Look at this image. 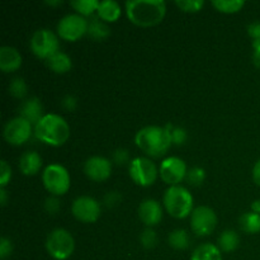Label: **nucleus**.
Instances as JSON below:
<instances>
[{"label": "nucleus", "mask_w": 260, "mask_h": 260, "mask_svg": "<svg viewBox=\"0 0 260 260\" xmlns=\"http://www.w3.org/2000/svg\"><path fill=\"white\" fill-rule=\"evenodd\" d=\"M126 13L135 25L154 27L165 18L167 3L162 0H129L126 3Z\"/></svg>", "instance_id": "1"}, {"label": "nucleus", "mask_w": 260, "mask_h": 260, "mask_svg": "<svg viewBox=\"0 0 260 260\" xmlns=\"http://www.w3.org/2000/svg\"><path fill=\"white\" fill-rule=\"evenodd\" d=\"M135 142L137 147L150 157L164 156L173 145L169 126L144 127L136 134Z\"/></svg>", "instance_id": "2"}, {"label": "nucleus", "mask_w": 260, "mask_h": 260, "mask_svg": "<svg viewBox=\"0 0 260 260\" xmlns=\"http://www.w3.org/2000/svg\"><path fill=\"white\" fill-rule=\"evenodd\" d=\"M35 135L43 144L58 147L62 146L70 137V126L58 114H45L35 126Z\"/></svg>", "instance_id": "3"}, {"label": "nucleus", "mask_w": 260, "mask_h": 260, "mask_svg": "<svg viewBox=\"0 0 260 260\" xmlns=\"http://www.w3.org/2000/svg\"><path fill=\"white\" fill-rule=\"evenodd\" d=\"M194 200L187 188L182 185L169 187L164 194V207L172 217L183 220L192 215Z\"/></svg>", "instance_id": "4"}, {"label": "nucleus", "mask_w": 260, "mask_h": 260, "mask_svg": "<svg viewBox=\"0 0 260 260\" xmlns=\"http://www.w3.org/2000/svg\"><path fill=\"white\" fill-rule=\"evenodd\" d=\"M46 250L55 260H66L75 250V240L65 229H55L48 234Z\"/></svg>", "instance_id": "5"}, {"label": "nucleus", "mask_w": 260, "mask_h": 260, "mask_svg": "<svg viewBox=\"0 0 260 260\" xmlns=\"http://www.w3.org/2000/svg\"><path fill=\"white\" fill-rule=\"evenodd\" d=\"M42 182L46 189L55 197L66 194L71 184L70 174L60 164L47 165L42 173Z\"/></svg>", "instance_id": "6"}, {"label": "nucleus", "mask_w": 260, "mask_h": 260, "mask_svg": "<svg viewBox=\"0 0 260 260\" xmlns=\"http://www.w3.org/2000/svg\"><path fill=\"white\" fill-rule=\"evenodd\" d=\"M128 173L131 179L140 187L152 185L156 182L157 174H159L155 162H152V160H150L149 157L144 156L135 157L129 161Z\"/></svg>", "instance_id": "7"}, {"label": "nucleus", "mask_w": 260, "mask_h": 260, "mask_svg": "<svg viewBox=\"0 0 260 260\" xmlns=\"http://www.w3.org/2000/svg\"><path fill=\"white\" fill-rule=\"evenodd\" d=\"M58 47H60V42H58L57 36L52 30L42 28L33 33L32 40H30V50L38 58L48 60L51 56L58 52Z\"/></svg>", "instance_id": "8"}, {"label": "nucleus", "mask_w": 260, "mask_h": 260, "mask_svg": "<svg viewBox=\"0 0 260 260\" xmlns=\"http://www.w3.org/2000/svg\"><path fill=\"white\" fill-rule=\"evenodd\" d=\"M89 22L80 14H68L61 18L57 24V33L63 41L76 42L88 33Z\"/></svg>", "instance_id": "9"}, {"label": "nucleus", "mask_w": 260, "mask_h": 260, "mask_svg": "<svg viewBox=\"0 0 260 260\" xmlns=\"http://www.w3.org/2000/svg\"><path fill=\"white\" fill-rule=\"evenodd\" d=\"M217 221V215L212 208L200 206L196 207L190 215V228L196 235L208 236L215 231Z\"/></svg>", "instance_id": "10"}, {"label": "nucleus", "mask_w": 260, "mask_h": 260, "mask_svg": "<svg viewBox=\"0 0 260 260\" xmlns=\"http://www.w3.org/2000/svg\"><path fill=\"white\" fill-rule=\"evenodd\" d=\"M71 212L74 217L84 223H93L101 217V205L96 200L89 196H81L73 202Z\"/></svg>", "instance_id": "11"}, {"label": "nucleus", "mask_w": 260, "mask_h": 260, "mask_svg": "<svg viewBox=\"0 0 260 260\" xmlns=\"http://www.w3.org/2000/svg\"><path fill=\"white\" fill-rule=\"evenodd\" d=\"M187 165L184 160L177 156H170L162 160L159 168L160 178L164 183L170 187L178 185L185 177H187Z\"/></svg>", "instance_id": "12"}, {"label": "nucleus", "mask_w": 260, "mask_h": 260, "mask_svg": "<svg viewBox=\"0 0 260 260\" xmlns=\"http://www.w3.org/2000/svg\"><path fill=\"white\" fill-rule=\"evenodd\" d=\"M32 136V123L23 117H15L10 119L4 127V139L13 146H20L25 144Z\"/></svg>", "instance_id": "13"}, {"label": "nucleus", "mask_w": 260, "mask_h": 260, "mask_svg": "<svg viewBox=\"0 0 260 260\" xmlns=\"http://www.w3.org/2000/svg\"><path fill=\"white\" fill-rule=\"evenodd\" d=\"M84 173L93 182H104L112 174V162L104 156H91L84 164Z\"/></svg>", "instance_id": "14"}, {"label": "nucleus", "mask_w": 260, "mask_h": 260, "mask_svg": "<svg viewBox=\"0 0 260 260\" xmlns=\"http://www.w3.org/2000/svg\"><path fill=\"white\" fill-rule=\"evenodd\" d=\"M139 217L149 228L159 225L162 220V207L157 201L147 198L139 206Z\"/></svg>", "instance_id": "15"}, {"label": "nucleus", "mask_w": 260, "mask_h": 260, "mask_svg": "<svg viewBox=\"0 0 260 260\" xmlns=\"http://www.w3.org/2000/svg\"><path fill=\"white\" fill-rule=\"evenodd\" d=\"M22 66V56L19 51L10 46L0 48V69L3 73H14Z\"/></svg>", "instance_id": "16"}, {"label": "nucleus", "mask_w": 260, "mask_h": 260, "mask_svg": "<svg viewBox=\"0 0 260 260\" xmlns=\"http://www.w3.org/2000/svg\"><path fill=\"white\" fill-rule=\"evenodd\" d=\"M43 107L38 98H29L20 107V117L27 119L29 123L37 124L45 114H42Z\"/></svg>", "instance_id": "17"}, {"label": "nucleus", "mask_w": 260, "mask_h": 260, "mask_svg": "<svg viewBox=\"0 0 260 260\" xmlns=\"http://www.w3.org/2000/svg\"><path fill=\"white\" fill-rule=\"evenodd\" d=\"M42 168V157L36 151H27L20 156L19 169L27 177L36 175Z\"/></svg>", "instance_id": "18"}, {"label": "nucleus", "mask_w": 260, "mask_h": 260, "mask_svg": "<svg viewBox=\"0 0 260 260\" xmlns=\"http://www.w3.org/2000/svg\"><path fill=\"white\" fill-rule=\"evenodd\" d=\"M96 14H98V18H101L103 22L113 23L119 19L122 14V9L118 3L114 2V0H106V2L99 3Z\"/></svg>", "instance_id": "19"}, {"label": "nucleus", "mask_w": 260, "mask_h": 260, "mask_svg": "<svg viewBox=\"0 0 260 260\" xmlns=\"http://www.w3.org/2000/svg\"><path fill=\"white\" fill-rule=\"evenodd\" d=\"M190 260H222V251L218 246L206 243L194 249Z\"/></svg>", "instance_id": "20"}, {"label": "nucleus", "mask_w": 260, "mask_h": 260, "mask_svg": "<svg viewBox=\"0 0 260 260\" xmlns=\"http://www.w3.org/2000/svg\"><path fill=\"white\" fill-rule=\"evenodd\" d=\"M46 63L56 74H66L73 68L70 56L66 55L65 52H61V51H58L57 53L51 56L48 60H46Z\"/></svg>", "instance_id": "21"}, {"label": "nucleus", "mask_w": 260, "mask_h": 260, "mask_svg": "<svg viewBox=\"0 0 260 260\" xmlns=\"http://www.w3.org/2000/svg\"><path fill=\"white\" fill-rule=\"evenodd\" d=\"M239 226L241 231L246 234H258L260 233V213L258 212H246L239 218Z\"/></svg>", "instance_id": "22"}, {"label": "nucleus", "mask_w": 260, "mask_h": 260, "mask_svg": "<svg viewBox=\"0 0 260 260\" xmlns=\"http://www.w3.org/2000/svg\"><path fill=\"white\" fill-rule=\"evenodd\" d=\"M109 28L106 24V22L96 17H93V19L89 22V28H88V35L89 37L93 38L94 41H103L106 40L109 36Z\"/></svg>", "instance_id": "23"}, {"label": "nucleus", "mask_w": 260, "mask_h": 260, "mask_svg": "<svg viewBox=\"0 0 260 260\" xmlns=\"http://www.w3.org/2000/svg\"><path fill=\"white\" fill-rule=\"evenodd\" d=\"M240 244L239 235L234 230H225L218 236V249L225 253H230L238 249Z\"/></svg>", "instance_id": "24"}, {"label": "nucleus", "mask_w": 260, "mask_h": 260, "mask_svg": "<svg viewBox=\"0 0 260 260\" xmlns=\"http://www.w3.org/2000/svg\"><path fill=\"white\" fill-rule=\"evenodd\" d=\"M169 245L175 250H185L189 246V235L183 229H177L169 234Z\"/></svg>", "instance_id": "25"}, {"label": "nucleus", "mask_w": 260, "mask_h": 260, "mask_svg": "<svg viewBox=\"0 0 260 260\" xmlns=\"http://www.w3.org/2000/svg\"><path fill=\"white\" fill-rule=\"evenodd\" d=\"M99 3L101 2L98 0H76V2H71L70 5L78 12V14L89 17L98 10Z\"/></svg>", "instance_id": "26"}, {"label": "nucleus", "mask_w": 260, "mask_h": 260, "mask_svg": "<svg viewBox=\"0 0 260 260\" xmlns=\"http://www.w3.org/2000/svg\"><path fill=\"white\" fill-rule=\"evenodd\" d=\"M244 5L245 3L243 0H216V2H212L213 8H216L220 13H226V14L240 12Z\"/></svg>", "instance_id": "27"}, {"label": "nucleus", "mask_w": 260, "mask_h": 260, "mask_svg": "<svg viewBox=\"0 0 260 260\" xmlns=\"http://www.w3.org/2000/svg\"><path fill=\"white\" fill-rule=\"evenodd\" d=\"M27 84L23 80L22 78H15L10 81L9 84V93L12 94L14 98L17 99H23L27 94Z\"/></svg>", "instance_id": "28"}, {"label": "nucleus", "mask_w": 260, "mask_h": 260, "mask_svg": "<svg viewBox=\"0 0 260 260\" xmlns=\"http://www.w3.org/2000/svg\"><path fill=\"white\" fill-rule=\"evenodd\" d=\"M185 178H187V182L189 183L190 185H193V187H198V185H201L203 182H205L206 172L205 169H202V168L194 167L190 170H188L187 177Z\"/></svg>", "instance_id": "29"}, {"label": "nucleus", "mask_w": 260, "mask_h": 260, "mask_svg": "<svg viewBox=\"0 0 260 260\" xmlns=\"http://www.w3.org/2000/svg\"><path fill=\"white\" fill-rule=\"evenodd\" d=\"M175 4L179 7L180 10L185 13H198L205 5L203 0H178Z\"/></svg>", "instance_id": "30"}, {"label": "nucleus", "mask_w": 260, "mask_h": 260, "mask_svg": "<svg viewBox=\"0 0 260 260\" xmlns=\"http://www.w3.org/2000/svg\"><path fill=\"white\" fill-rule=\"evenodd\" d=\"M140 241L141 245L146 249H152L156 246L157 244V235L152 229H146L144 233L140 236Z\"/></svg>", "instance_id": "31"}, {"label": "nucleus", "mask_w": 260, "mask_h": 260, "mask_svg": "<svg viewBox=\"0 0 260 260\" xmlns=\"http://www.w3.org/2000/svg\"><path fill=\"white\" fill-rule=\"evenodd\" d=\"M170 128V135H172V141L173 144L177 145V146H180V145H184L187 142V132H185L184 128H180V127H172L169 126Z\"/></svg>", "instance_id": "32"}, {"label": "nucleus", "mask_w": 260, "mask_h": 260, "mask_svg": "<svg viewBox=\"0 0 260 260\" xmlns=\"http://www.w3.org/2000/svg\"><path fill=\"white\" fill-rule=\"evenodd\" d=\"M10 178H12V168L5 160H2V164H0V188L7 187L8 183L10 182Z\"/></svg>", "instance_id": "33"}, {"label": "nucleus", "mask_w": 260, "mask_h": 260, "mask_svg": "<svg viewBox=\"0 0 260 260\" xmlns=\"http://www.w3.org/2000/svg\"><path fill=\"white\" fill-rule=\"evenodd\" d=\"M13 251V244L8 238L0 239V259L5 260Z\"/></svg>", "instance_id": "34"}, {"label": "nucleus", "mask_w": 260, "mask_h": 260, "mask_svg": "<svg viewBox=\"0 0 260 260\" xmlns=\"http://www.w3.org/2000/svg\"><path fill=\"white\" fill-rule=\"evenodd\" d=\"M45 208L50 215H56V213L60 211V201L57 200V197L55 196H51L46 200L45 202Z\"/></svg>", "instance_id": "35"}, {"label": "nucleus", "mask_w": 260, "mask_h": 260, "mask_svg": "<svg viewBox=\"0 0 260 260\" xmlns=\"http://www.w3.org/2000/svg\"><path fill=\"white\" fill-rule=\"evenodd\" d=\"M129 159V155L128 151L126 149H118L114 151L113 154V160L117 162V164H124V162L128 161Z\"/></svg>", "instance_id": "36"}, {"label": "nucleus", "mask_w": 260, "mask_h": 260, "mask_svg": "<svg viewBox=\"0 0 260 260\" xmlns=\"http://www.w3.org/2000/svg\"><path fill=\"white\" fill-rule=\"evenodd\" d=\"M248 33L253 38V42H255V41L260 42V22L251 23L248 28Z\"/></svg>", "instance_id": "37"}, {"label": "nucleus", "mask_w": 260, "mask_h": 260, "mask_svg": "<svg viewBox=\"0 0 260 260\" xmlns=\"http://www.w3.org/2000/svg\"><path fill=\"white\" fill-rule=\"evenodd\" d=\"M253 48H254V52H253V62L256 68L260 69V42L259 41H255L253 42Z\"/></svg>", "instance_id": "38"}, {"label": "nucleus", "mask_w": 260, "mask_h": 260, "mask_svg": "<svg viewBox=\"0 0 260 260\" xmlns=\"http://www.w3.org/2000/svg\"><path fill=\"white\" fill-rule=\"evenodd\" d=\"M62 106L63 108L68 109V111H74V109L76 108V99L74 98V96L68 95L62 101Z\"/></svg>", "instance_id": "39"}, {"label": "nucleus", "mask_w": 260, "mask_h": 260, "mask_svg": "<svg viewBox=\"0 0 260 260\" xmlns=\"http://www.w3.org/2000/svg\"><path fill=\"white\" fill-rule=\"evenodd\" d=\"M119 194L117 192H111L108 193V194L106 196V203L108 207H112V206H114L116 203H118L119 201Z\"/></svg>", "instance_id": "40"}, {"label": "nucleus", "mask_w": 260, "mask_h": 260, "mask_svg": "<svg viewBox=\"0 0 260 260\" xmlns=\"http://www.w3.org/2000/svg\"><path fill=\"white\" fill-rule=\"evenodd\" d=\"M253 179L260 187V159L255 162V165L253 168Z\"/></svg>", "instance_id": "41"}, {"label": "nucleus", "mask_w": 260, "mask_h": 260, "mask_svg": "<svg viewBox=\"0 0 260 260\" xmlns=\"http://www.w3.org/2000/svg\"><path fill=\"white\" fill-rule=\"evenodd\" d=\"M7 202H8L7 190H5V188H0V203H2L3 207H5V206H7Z\"/></svg>", "instance_id": "42"}, {"label": "nucleus", "mask_w": 260, "mask_h": 260, "mask_svg": "<svg viewBox=\"0 0 260 260\" xmlns=\"http://www.w3.org/2000/svg\"><path fill=\"white\" fill-rule=\"evenodd\" d=\"M251 210H253L254 212L260 213V201H255V202L251 205Z\"/></svg>", "instance_id": "43"}, {"label": "nucleus", "mask_w": 260, "mask_h": 260, "mask_svg": "<svg viewBox=\"0 0 260 260\" xmlns=\"http://www.w3.org/2000/svg\"><path fill=\"white\" fill-rule=\"evenodd\" d=\"M46 4H48V5H58V4H61V2H46Z\"/></svg>", "instance_id": "44"}]
</instances>
